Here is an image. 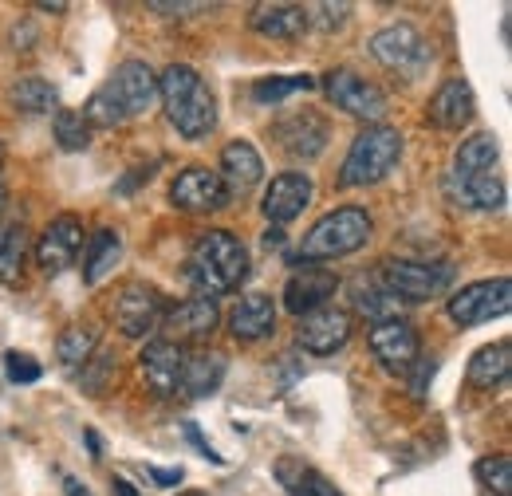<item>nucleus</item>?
<instances>
[{
    "label": "nucleus",
    "mask_w": 512,
    "mask_h": 496,
    "mask_svg": "<svg viewBox=\"0 0 512 496\" xmlns=\"http://www.w3.org/2000/svg\"><path fill=\"white\" fill-rule=\"evenodd\" d=\"M221 323V311L217 300H205V296H193L182 304H170L162 315V331H170V343L186 347V343H205Z\"/></svg>",
    "instance_id": "nucleus-15"
},
{
    "label": "nucleus",
    "mask_w": 512,
    "mask_h": 496,
    "mask_svg": "<svg viewBox=\"0 0 512 496\" xmlns=\"http://www.w3.org/2000/svg\"><path fill=\"white\" fill-rule=\"evenodd\" d=\"M146 477L158 485V489H174V485H182V469H158V465H146Z\"/></svg>",
    "instance_id": "nucleus-44"
},
{
    "label": "nucleus",
    "mask_w": 512,
    "mask_h": 496,
    "mask_svg": "<svg viewBox=\"0 0 512 496\" xmlns=\"http://www.w3.org/2000/svg\"><path fill=\"white\" fill-rule=\"evenodd\" d=\"M107 87H111V91H115V99L123 103L127 119H138V115L154 111V103H158V71L142 60L119 63Z\"/></svg>",
    "instance_id": "nucleus-16"
},
{
    "label": "nucleus",
    "mask_w": 512,
    "mask_h": 496,
    "mask_svg": "<svg viewBox=\"0 0 512 496\" xmlns=\"http://www.w3.org/2000/svg\"><path fill=\"white\" fill-rule=\"evenodd\" d=\"M272 473H276V481L284 485L288 496H343L316 465H308V461H300V457H280Z\"/></svg>",
    "instance_id": "nucleus-26"
},
{
    "label": "nucleus",
    "mask_w": 512,
    "mask_h": 496,
    "mask_svg": "<svg viewBox=\"0 0 512 496\" xmlns=\"http://www.w3.org/2000/svg\"><path fill=\"white\" fill-rule=\"evenodd\" d=\"M166 308L170 304H166V296L154 284L130 280V284H123V292L115 300V323H119V331L127 339H146V335H154L162 327Z\"/></svg>",
    "instance_id": "nucleus-9"
},
{
    "label": "nucleus",
    "mask_w": 512,
    "mask_h": 496,
    "mask_svg": "<svg viewBox=\"0 0 512 496\" xmlns=\"http://www.w3.org/2000/svg\"><path fill=\"white\" fill-rule=\"evenodd\" d=\"M453 276L446 260L442 264H426V260H386L383 264V288L398 300V304H422L442 296Z\"/></svg>",
    "instance_id": "nucleus-7"
},
{
    "label": "nucleus",
    "mask_w": 512,
    "mask_h": 496,
    "mask_svg": "<svg viewBox=\"0 0 512 496\" xmlns=\"http://www.w3.org/2000/svg\"><path fill=\"white\" fill-rule=\"evenodd\" d=\"M509 371H512V343L509 339H497V343H489V347H481L473 359H469V386H477V390H497V386H505L509 382Z\"/></svg>",
    "instance_id": "nucleus-25"
},
{
    "label": "nucleus",
    "mask_w": 512,
    "mask_h": 496,
    "mask_svg": "<svg viewBox=\"0 0 512 496\" xmlns=\"http://www.w3.org/2000/svg\"><path fill=\"white\" fill-rule=\"evenodd\" d=\"M111 489H115L119 496H138V493H134V485H130V481H123V477H115V481H111Z\"/></svg>",
    "instance_id": "nucleus-48"
},
{
    "label": "nucleus",
    "mask_w": 512,
    "mask_h": 496,
    "mask_svg": "<svg viewBox=\"0 0 512 496\" xmlns=\"http://www.w3.org/2000/svg\"><path fill=\"white\" fill-rule=\"evenodd\" d=\"M312 178L308 174H300V170H288V174H276L272 178V186L264 189V201H260V209H264V217L272 221V229H284L288 221H296L304 209H308V201H312Z\"/></svg>",
    "instance_id": "nucleus-17"
},
{
    "label": "nucleus",
    "mask_w": 512,
    "mask_h": 496,
    "mask_svg": "<svg viewBox=\"0 0 512 496\" xmlns=\"http://www.w3.org/2000/svg\"><path fill=\"white\" fill-rule=\"evenodd\" d=\"M367 343L375 351V359L383 363L386 371L394 374H410L414 363L422 359V343H418V331L406 323V319H386V323H375L367 331Z\"/></svg>",
    "instance_id": "nucleus-13"
},
{
    "label": "nucleus",
    "mask_w": 512,
    "mask_h": 496,
    "mask_svg": "<svg viewBox=\"0 0 512 496\" xmlns=\"http://www.w3.org/2000/svg\"><path fill=\"white\" fill-rule=\"evenodd\" d=\"M276 331V304L272 296L253 292V296H241L237 308L229 311V335L237 343H260Z\"/></svg>",
    "instance_id": "nucleus-22"
},
{
    "label": "nucleus",
    "mask_w": 512,
    "mask_h": 496,
    "mask_svg": "<svg viewBox=\"0 0 512 496\" xmlns=\"http://www.w3.org/2000/svg\"><path fill=\"white\" fill-rule=\"evenodd\" d=\"M375 233V221L363 205H339L331 213H323L320 221L304 233L300 241V260L304 264H320V260H339V256H351L371 241Z\"/></svg>",
    "instance_id": "nucleus-3"
},
{
    "label": "nucleus",
    "mask_w": 512,
    "mask_h": 496,
    "mask_svg": "<svg viewBox=\"0 0 512 496\" xmlns=\"http://www.w3.org/2000/svg\"><path fill=\"white\" fill-rule=\"evenodd\" d=\"M402 158V134L394 126H363L339 166V189L379 186Z\"/></svg>",
    "instance_id": "nucleus-4"
},
{
    "label": "nucleus",
    "mask_w": 512,
    "mask_h": 496,
    "mask_svg": "<svg viewBox=\"0 0 512 496\" xmlns=\"http://www.w3.org/2000/svg\"><path fill=\"white\" fill-rule=\"evenodd\" d=\"M8 205V186H4V178H0V209Z\"/></svg>",
    "instance_id": "nucleus-51"
},
{
    "label": "nucleus",
    "mask_w": 512,
    "mask_h": 496,
    "mask_svg": "<svg viewBox=\"0 0 512 496\" xmlns=\"http://www.w3.org/2000/svg\"><path fill=\"white\" fill-rule=\"evenodd\" d=\"M249 28L264 40H300L308 32V8L304 4H253Z\"/></svg>",
    "instance_id": "nucleus-23"
},
{
    "label": "nucleus",
    "mask_w": 512,
    "mask_h": 496,
    "mask_svg": "<svg viewBox=\"0 0 512 496\" xmlns=\"http://www.w3.org/2000/svg\"><path fill=\"white\" fill-rule=\"evenodd\" d=\"M36 8H40V12H67V4H60V0H56V4H52V0H40Z\"/></svg>",
    "instance_id": "nucleus-49"
},
{
    "label": "nucleus",
    "mask_w": 512,
    "mask_h": 496,
    "mask_svg": "<svg viewBox=\"0 0 512 496\" xmlns=\"http://www.w3.org/2000/svg\"><path fill=\"white\" fill-rule=\"evenodd\" d=\"M154 174L150 170H134V178H127V182H119V193H130V189L138 186V182H150Z\"/></svg>",
    "instance_id": "nucleus-45"
},
{
    "label": "nucleus",
    "mask_w": 512,
    "mask_h": 496,
    "mask_svg": "<svg viewBox=\"0 0 512 496\" xmlns=\"http://www.w3.org/2000/svg\"><path fill=\"white\" fill-rule=\"evenodd\" d=\"M209 4H170V0H150V12H162V16H170V20H178V16H186V12H205Z\"/></svg>",
    "instance_id": "nucleus-43"
},
{
    "label": "nucleus",
    "mask_w": 512,
    "mask_h": 496,
    "mask_svg": "<svg viewBox=\"0 0 512 496\" xmlns=\"http://www.w3.org/2000/svg\"><path fill=\"white\" fill-rule=\"evenodd\" d=\"M8 103L20 115H52L60 103V91H56V83H48L40 75H24L8 87Z\"/></svg>",
    "instance_id": "nucleus-28"
},
{
    "label": "nucleus",
    "mask_w": 512,
    "mask_h": 496,
    "mask_svg": "<svg viewBox=\"0 0 512 496\" xmlns=\"http://www.w3.org/2000/svg\"><path fill=\"white\" fill-rule=\"evenodd\" d=\"M28 229L24 221L8 225L4 233V245H0V284H20V272H24V260H28Z\"/></svg>",
    "instance_id": "nucleus-34"
},
{
    "label": "nucleus",
    "mask_w": 512,
    "mask_h": 496,
    "mask_svg": "<svg viewBox=\"0 0 512 496\" xmlns=\"http://www.w3.org/2000/svg\"><path fill=\"white\" fill-rule=\"evenodd\" d=\"M186 355H190V351H186V347H178V343H170V339H154V343H146V351H142L138 367H142L146 386H150L158 398H170V394H178V390H182Z\"/></svg>",
    "instance_id": "nucleus-18"
},
{
    "label": "nucleus",
    "mask_w": 512,
    "mask_h": 496,
    "mask_svg": "<svg viewBox=\"0 0 512 496\" xmlns=\"http://www.w3.org/2000/svg\"><path fill=\"white\" fill-rule=\"evenodd\" d=\"M217 178L229 189V201L253 193V189L260 186V178H264V158H260V150H256L253 142H245V138L229 142V146L221 150Z\"/></svg>",
    "instance_id": "nucleus-21"
},
{
    "label": "nucleus",
    "mask_w": 512,
    "mask_h": 496,
    "mask_svg": "<svg viewBox=\"0 0 512 496\" xmlns=\"http://www.w3.org/2000/svg\"><path fill=\"white\" fill-rule=\"evenodd\" d=\"M473 473H477V481H481L493 496H512V461L505 457V453H489V457H481V461L473 465Z\"/></svg>",
    "instance_id": "nucleus-37"
},
{
    "label": "nucleus",
    "mask_w": 512,
    "mask_h": 496,
    "mask_svg": "<svg viewBox=\"0 0 512 496\" xmlns=\"http://www.w3.org/2000/svg\"><path fill=\"white\" fill-rule=\"evenodd\" d=\"M300 91H316V79L312 75H268V79H256L253 83V103L260 107H276Z\"/></svg>",
    "instance_id": "nucleus-33"
},
{
    "label": "nucleus",
    "mask_w": 512,
    "mask_h": 496,
    "mask_svg": "<svg viewBox=\"0 0 512 496\" xmlns=\"http://www.w3.org/2000/svg\"><path fill=\"white\" fill-rule=\"evenodd\" d=\"M347 16H351V4H312L308 8V28L331 32V28H343Z\"/></svg>",
    "instance_id": "nucleus-40"
},
{
    "label": "nucleus",
    "mask_w": 512,
    "mask_h": 496,
    "mask_svg": "<svg viewBox=\"0 0 512 496\" xmlns=\"http://www.w3.org/2000/svg\"><path fill=\"white\" fill-rule=\"evenodd\" d=\"M367 48H371V56L383 63V67L398 71V75H406V79H418V75L430 67V60H434L426 36H422L414 24H406V20L379 28V32L371 36Z\"/></svg>",
    "instance_id": "nucleus-6"
},
{
    "label": "nucleus",
    "mask_w": 512,
    "mask_h": 496,
    "mask_svg": "<svg viewBox=\"0 0 512 496\" xmlns=\"http://www.w3.org/2000/svg\"><path fill=\"white\" fill-rule=\"evenodd\" d=\"M225 378V359L213 355V351H201V355H186V371H182V390L190 398H209Z\"/></svg>",
    "instance_id": "nucleus-30"
},
{
    "label": "nucleus",
    "mask_w": 512,
    "mask_h": 496,
    "mask_svg": "<svg viewBox=\"0 0 512 496\" xmlns=\"http://www.w3.org/2000/svg\"><path fill=\"white\" fill-rule=\"evenodd\" d=\"M95 351H99V331L87 327V323H71V327L60 331V339H56V359L64 363L67 371L83 367Z\"/></svg>",
    "instance_id": "nucleus-32"
},
{
    "label": "nucleus",
    "mask_w": 512,
    "mask_h": 496,
    "mask_svg": "<svg viewBox=\"0 0 512 496\" xmlns=\"http://www.w3.org/2000/svg\"><path fill=\"white\" fill-rule=\"evenodd\" d=\"M264 245H268V248L284 245V229H268V233H264Z\"/></svg>",
    "instance_id": "nucleus-47"
},
{
    "label": "nucleus",
    "mask_w": 512,
    "mask_h": 496,
    "mask_svg": "<svg viewBox=\"0 0 512 496\" xmlns=\"http://www.w3.org/2000/svg\"><path fill=\"white\" fill-rule=\"evenodd\" d=\"M272 138L280 142L284 154L300 158V162H316L327 142H331V123L323 119L320 111L304 107V111H288L272 123Z\"/></svg>",
    "instance_id": "nucleus-10"
},
{
    "label": "nucleus",
    "mask_w": 512,
    "mask_h": 496,
    "mask_svg": "<svg viewBox=\"0 0 512 496\" xmlns=\"http://www.w3.org/2000/svg\"><path fill=\"white\" fill-rule=\"evenodd\" d=\"M52 130H56L60 150H67V154H79V150L91 146V126L83 119V111H56Z\"/></svg>",
    "instance_id": "nucleus-36"
},
{
    "label": "nucleus",
    "mask_w": 512,
    "mask_h": 496,
    "mask_svg": "<svg viewBox=\"0 0 512 496\" xmlns=\"http://www.w3.org/2000/svg\"><path fill=\"white\" fill-rule=\"evenodd\" d=\"M351 304H355V311H359L363 319H371V327H375V323H386V319H398V311H402V304L386 292L383 284H367L363 276H359L355 288H351Z\"/></svg>",
    "instance_id": "nucleus-31"
},
{
    "label": "nucleus",
    "mask_w": 512,
    "mask_h": 496,
    "mask_svg": "<svg viewBox=\"0 0 512 496\" xmlns=\"http://www.w3.org/2000/svg\"><path fill=\"white\" fill-rule=\"evenodd\" d=\"M335 292H339V276L327 272V268L308 264V268H300V272L288 276V284H284V308L300 319V315H308V311L327 308V300H331Z\"/></svg>",
    "instance_id": "nucleus-20"
},
{
    "label": "nucleus",
    "mask_w": 512,
    "mask_h": 496,
    "mask_svg": "<svg viewBox=\"0 0 512 496\" xmlns=\"http://www.w3.org/2000/svg\"><path fill=\"white\" fill-rule=\"evenodd\" d=\"M119 260H123V237L115 229L91 233L87 237V252H83V284H99Z\"/></svg>",
    "instance_id": "nucleus-29"
},
{
    "label": "nucleus",
    "mask_w": 512,
    "mask_h": 496,
    "mask_svg": "<svg viewBox=\"0 0 512 496\" xmlns=\"http://www.w3.org/2000/svg\"><path fill=\"white\" fill-rule=\"evenodd\" d=\"M473 115H477V99H473V87L461 75L446 79L426 103V123L434 130H449V134L473 123Z\"/></svg>",
    "instance_id": "nucleus-19"
},
{
    "label": "nucleus",
    "mask_w": 512,
    "mask_h": 496,
    "mask_svg": "<svg viewBox=\"0 0 512 496\" xmlns=\"http://www.w3.org/2000/svg\"><path fill=\"white\" fill-rule=\"evenodd\" d=\"M0 166H4V142H0Z\"/></svg>",
    "instance_id": "nucleus-53"
},
{
    "label": "nucleus",
    "mask_w": 512,
    "mask_h": 496,
    "mask_svg": "<svg viewBox=\"0 0 512 496\" xmlns=\"http://www.w3.org/2000/svg\"><path fill=\"white\" fill-rule=\"evenodd\" d=\"M186 276H190V284L197 288V296H205V300L229 296L249 276V248L241 245L229 229H209L193 245L190 272Z\"/></svg>",
    "instance_id": "nucleus-2"
},
{
    "label": "nucleus",
    "mask_w": 512,
    "mask_h": 496,
    "mask_svg": "<svg viewBox=\"0 0 512 496\" xmlns=\"http://www.w3.org/2000/svg\"><path fill=\"white\" fill-rule=\"evenodd\" d=\"M83 119H87V126H99V130H115V126L127 123V111H123V103L115 99V91H111V87H99V91L87 99V107H83Z\"/></svg>",
    "instance_id": "nucleus-35"
},
{
    "label": "nucleus",
    "mask_w": 512,
    "mask_h": 496,
    "mask_svg": "<svg viewBox=\"0 0 512 496\" xmlns=\"http://www.w3.org/2000/svg\"><path fill=\"white\" fill-rule=\"evenodd\" d=\"M512 308V284L509 276H493V280H477V284H465L461 292H453L446 300V311L453 323L461 327H481V323H493L501 315H509Z\"/></svg>",
    "instance_id": "nucleus-8"
},
{
    "label": "nucleus",
    "mask_w": 512,
    "mask_h": 496,
    "mask_svg": "<svg viewBox=\"0 0 512 496\" xmlns=\"http://www.w3.org/2000/svg\"><path fill=\"white\" fill-rule=\"evenodd\" d=\"M158 99L166 107L170 126L182 138L197 142V138H209L213 134V126H217V95L201 79L197 67H190V63H170L158 75Z\"/></svg>",
    "instance_id": "nucleus-1"
},
{
    "label": "nucleus",
    "mask_w": 512,
    "mask_h": 496,
    "mask_svg": "<svg viewBox=\"0 0 512 496\" xmlns=\"http://www.w3.org/2000/svg\"><path fill=\"white\" fill-rule=\"evenodd\" d=\"M64 489H67V496H91V489H87L83 481H75V477H64Z\"/></svg>",
    "instance_id": "nucleus-46"
},
{
    "label": "nucleus",
    "mask_w": 512,
    "mask_h": 496,
    "mask_svg": "<svg viewBox=\"0 0 512 496\" xmlns=\"http://www.w3.org/2000/svg\"><path fill=\"white\" fill-rule=\"evenodd\" d=\"M4 374H8V382H16V386H28V382H40L44 367H40L32 355L8 351V355H4Z\"/></svg>",
    "instance_id": "nucleus-39"
},
{
    "label": "nucleus",
    "mask_w": 512,
    "mask_h": 496,
    "mask_svg": "<svg viewBox=\"0 0 512 496\" xmlns=\"http://www.w3.org/2000/svg\"><path fill=\"white\" fill-rule=\"evenodd\" d=\"M501 162V146L493 134H469L457 154H453V178H473V174H493Z\"/></svg>",
    "instance_id": "nucleus-27"
},
{
    "label": "nucleus",
    "mask_w": 512,
    "mask_h": 496,
    "mask_svg": "<svg viewBox=\"0 0 512 496\" xmlns=\"http://www.w3.org/2000/svg\"><path fill=\"white\" fill-rule=\"evenodd\" d=\"M182 430H186V437H190L193 445H197V453H201V457H205V461H213V465H225V457H221V453H217V449H213V445H209V441H205V437H201V430H197V426H193V422H186V426H182Z\"/></svg>",
    "instance_id": "nucleus-41"
},
{
    "label": "nucleus",
    "mask_w": 512,
    "mask_h": 496,
    "mask_svg": "<svg viewBox=\"0 0 512 496\" xmlns=\"http://www.w3.org/2000/svg\"><path fill=\"white\" fill-rule=\"evenodd\" d=\"M115 363H119V359H115L111 351H95V355H91V359L83 363V374H79V382H83V390L99 398V394L107 390V382L115 378Z\"/></svg>",
    "instance_id": "nucleus-38"
},
{
    "label": "nucleus",
    "mask_w": 512,
    "mask_h": 496,
    "mask_svg": "<svg viewBox=\"0 0 512 496\" xmlns=\"http://www.w3.org/2000/svg\"><path fill=\"white\" fill-rule=\"evenodd\" d=\"M4 233H8V225H0V245H4Z\"/></svg>",
    "instance_id": "nucleus-52"
},
{
    "label": "nucleus",
    "mask_w": 512,
    "mask_h": 496,
    "mask_svg": "<svg viewBox=\"0 0 512 496\" xmlns=\"http://www.w3.org/2000/svg\"><path fill=\"white\" fill-rule=\"evenodd\" d=\"M79 248H83V221L75 213H60L36 237V264L44 268V276H60L75 264Z\"/></svg>",
    "instance_id": "nucleus-12"
},
{
    "label": "nucleus",
    "mask_w": 512,
    "mask_h": 496,
    "mask_svg": "<svg viewBox=\"0 0 512 496\" xmlns=\"http://www.w3.org/2000/svg\"><path fill=\"white\" fill-rule=\"evenodd\" d=\"M446 197L457 209H481L497 213L505 209V182L497 174H473V178H446Z\"/></svg>",
    "instance_id": "nucleus-24"
},
{
    "label": "nucleus",
    "mask_w": 512,
    "mask_h": 496,
    "mask_svg": "<svg viewBox=\"0 0 512 496\" xmlns=\"http://www.w3.org/2000/svg\"><path fill=\"white\" fill-rule=\"evenodd\" d=\"M170 201L186 213H217L229 205V189L217 178V170L209 166H186L174 186H170Z\"/></svg>",
    "instance_id": "nucleus-14"
},
{
    "label": "nucleus",
    "mask_w": 512,
    "mask_h": 496,
    "mask_svg": "<svg viewBox=\"0 0 512 496\" xmlns=\"http://www.w3.org/2000/svg\"><path fill=\"white\" fill-rule=\"evenodd\" d=\"M351 327H355L351 311L327 304V308H316V311H308V315H300V323H296V343H300V351H308V355H335V351L347 347Z\"/></svg>",
    "instance_id": "nucleus-11"
},
{
    "label": "nucleus",
    "mask_w": 512,
    "mask_h": 496,
    "mask_svg": "<svg viewBox=\"0 0 512 496\" xmlns=\"http://www.w3.org/2000/svg\"><path fill=\"white\" fill-rule=\"evenodd\" d=\"M414 398H426V386H430V382H434V374H438V363H434V359H426V363H422V359H418V363H414Z\"/></svg>",
    "instance_id": "nucleus-42"
},
{
    "label": "nucleus",
    "mask_w": 512,
    "mask_h": 496,
    "mask_svg": "<svg viewBox=\"0 0 512 496\" xmlns=\"http://www.w3.org/2000/svg\"><path fill=\"white\" fill-rule=\"evenodd\" d=\"M83 437H87V449H91V453H95V457H99V437L91 434V430H87V434H83Z\"/></svg>",
    "instance_id": "nucleus-50"
},
{
    "label": "nucleus",
    "mask_w": 512,
    "mask_h": 496,
    "mask_svg": "<svg viewBox=\"0 0 512 496\" xmlns=\"http://www.w3.org/2000/svg\"><path fill=\"white\" fill-rule=\"evenodd\" d=\"M316 87H323V95H327V103H331L335 111H343V115H351V119H359V123L379 126V123H386V115H390V99H386L383 87L371 83V79H363V75L351 71V67H331Z\"/></svg>",
    "instance_id": "nucleus-5"
}]
</instances>
